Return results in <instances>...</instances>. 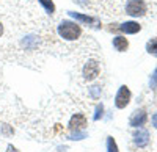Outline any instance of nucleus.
I'll use <instances>...</instances> for the list:
<instances>
[{
	"label": "nucleus",
	"instance_id": "nucleus-1",
	"mask_svg": "<svg viewBox=\"0 0 157 152\" xmlns=\"http://www.w3.org/2000/svg\"><path fill=\"white\" fill-rule=\"evenodd\" d=\"M58 35L63 38V39H66V41H75L77 38H80L82 28H80V25L75 24V22L63 20L58 25Z\"/></svg>",
	"mask_w": 157,
	"mask_h": 152
},
{
	"label": "nucleus",
	"instance_id": "nucleus-2",
	"mask_svg": "<svg viewBox=\"0 0 157 152\" xmlns=\"http://www.w3.org/2000/svg\"><path fill=\"white\" fill-rule=\"evenodd\" d=\"M130 97H132V94H130L129 88L126 85L120 86V90H118V93L115 96V107L120 108V110L121 108H126L129 105V102H130Z\"/></svg>",
	"mask_w": 157,
	"mask_h": 152
},
{
	"label": "nucleus",
	"instance_id": "nucleus-3",
	"mask_svg": "<svg viewBox=\"0 0 157 152\" xmlns=\"http://www.w3.org/2000/svg\"><path fill=\"white\" fill-rule=\"evenodd\" d=\"M126 13L129 16H143L146 13V5L143 0H129L126 5Z\"/></svg>",
	"mask_w": 157,
	"mask_h": 152
},
{
	"label": "nucleus",
	"instance_id": "nucleus-4",
	"mask_svg": "<svg viewBox=\"0 0 157 152\" xmlns=\"http://www.w3.org/2000/svg\"><path fill=\"white\" fill-rule=\"evenodd\" d=\"M99 63L96 60H88L86 65L83 68V79L86 82H93L98 75H99Z\"/></svg>",
	"mask_w": 157,
	"mask_h": 152
},
{
	"label": "nucleus",
	"instance_id": "nucleus-5",
	"mask_svg": "<svg viewBox=\"0 0 157 152\" xmlns=\"http://www.w3.org/2000/svg\"><path fill=\"white\" fill-rule=\"evenodd\" d=\"M86 127V118L82 113H75V115L71 118L69 121V130L71 132H78V130H83Z\"/></svg>",
	"mask_w": 157,
	"mask_h": 152
},
{
	"label": "nucleus",
	"instance_id": "nucleus-6",
	"mask_svg": "<svg viewBox=\"0 0 157 152\" xmlns=\"http://www.w3.org/2000/svg\"><path fill=\"white\" fill-rule=\"evenodd\" d=\"M146 119H148L146 111L145 110H137V111H134V115L130 116L129 124L132 125V127H141V125H145Z\"/></svg>",
	"mask_w": 157,
	"mask_h": 152
},
{
	"label": "nucleus",
	"instance_id": "nucleus-7",
	"mask_svg": "<svg viewBox=\"0 0 157 152\" xmlns=\"http://www.w3.org/2000/svg\"><path fill=\"white\" fill-rule=\"evenodd\" d=\"M134 143H135L138 147L148 146V143H149V133H148V130L138 127V130L134 133Z\"/></svg>",
	"mask_w": 157,
	"mask_h": 152
},
{
	"label": "nucleus",
	"instance_id": "nucleus-8",
	"mask_svg": "<svg viewBox=\"0 0 157 152\" xmlns=\"http://www.w3.org/2000/svg\"><path fill=\"white\" fill-rule=\"evenodd\" d=\"M120 30H121L123 33H126V35H135V33H138V32L141 30V27H140L137 22L130 20V22L121 24V25H120Z\"/></svg>",
	"mask_w": 157,
	"mask_h": 152
},
{
	"label": "nucleus",
	"instance_id": "nucleus-9",
	"mask_svg": "<svg viewBox=\"0 0 157 152\" xmlns=\"http://www.w3.org/2000/svg\"><path fill=\"white\" fill-rule=\"evenodd\" d=\"M113 47L118 50V52H124V50L129 47V41L124 36H116V38H113Z\"/></svg>",
	"mask_w": 157,
	"mask_h": 152
},
{
	"label": "nucleus",
	"instance_id": "nucleus-10",
	"mask_svg": "<svg viewBox=\"0 0 157 152\" xmlns=\"http://www.w3.org/2000/svg\"><path fill=\"white\" fill-rule=\"evenodd\" d=\"M69 16L77 19V20H80V22H85V24H93L94 19L93 17H90V16H85V14H80V13H74V11H69Z\"/></svg>",
	"mask_w": 157,
	"mask_h": 152
},
{
	"label": "nucleus",
	"instance_id": "nucleus-11",
	"mask_svg": "<svg viewBox=\"0 0 157 152\" xmlns=\"http://www.w3.org/2000/svg\"><path fill=\"white\" fill-rule=\"evenodd\" d=\"M38 2L44 6L47 14H54V13H55V3L52 2V0H38Z\"/></svg>",
	"mask_w": 157,
	"mask_h": 152
},
{
	"label": "nucleus",
	"instance_id": "nucleus-12",
	"mask_svg": "<svg viewBox=\"0 0 157 152\" xmlns=\"http://www.w3.org/2000/svg\"><path fill=\"white\" fill-rule=\"evenodd\" d=\"M146 50H148V54L157 57V38H154V39H151V41H148Z\"/></svg>",
	"mask_w": 157,
	"mask_h": 152
},
{
	"label": "nucleus",
	"instance_id": "nucleus-13",
	"mask_svg": "<svg viewBox=\"0 0 157 152\" xmlns=\"http://www.w3.org/2000/svg\"><path fill=\"white\" fill-rule=\"evenodd\" d=\"M107 152H120L113 136H107Z\"/></svg>",
	"mask_w": 157,
	"mask_h": 152
},
{
	"label": "nucleus",
	"instance_id": "nucleus-14",
	"mask_svg": "<svg viewBox=\"0 0 157 152\" xmlns=\"http://www.w3.org/2000/svg\"><path fill=\"white\" fill-rule=\"evenodd\" d=\"M149 85H151V88H154V90H157V68L154 69V72H152V75H151Z\"/></svg>",
	"mask_w": 157,
	"mask_h": 152
},
{
	"label": "nucleus",
	"instance_id": "nucleus-15",
	"mask_svg": "<svg viewBox=\"0 0 157 152\" xmlns=\"http://www.w3.org/2000/svg\"><path fill=\"white\" fill-rule=\"evenodd\" d=\"M86 136V133L85 132H72V135H71V140H83V138Z\"/></svg>",
	"mask_w": 157,
	"mask_h": 152
},
{
	"label": "nucleus",
	"instance_id": "nucleus-16",
	"mask_svg": "<svg viewBox=\"0 0 157 152\" xmlns=\"http://www.w3.org/2000/svg\"><path fill=\"white\" fill-rule=\"evenodd\" d=\"M102 111H104V107L98 105L96 107V113H94V121H99V118H102Z\"/></svg>",
	"mask_w": 157,
	"mask_h": 152
},
{
	"label": "nucleus",
	"instance_id": "nucleus-17",
	"mask_svg": "<svg viewBox=\"0 0 157 152\" xmlns=\"http://www.w3.org/2000/svg\"><path fill=\"white\" fill-rule=\"evenodd\" d=\"M99 93H101V86H93L91 88V96H93L94 99L99 97Z\"/></svg>",
	"mask_w": 157,
	"mask_h": 152
},
{
	"label": "nucleus",
	"instance_id": "nucleus-18",
	"mask_svg": "<svg viewBox=\"0 0 157 152\" xmlns=\"http://www.w3.org/2000/svg\"><path fill=\"white\" fill-rule=\"evenodd\" d=\"M13 132H14V130H13V129H10L8 125H3V133H5V135H11Z\"/></svg>",
	"mask_w": 157,
	"mask_h": 152
},
{
	"label": "nucleus",
	"instance_id": "nucleus-19",
	"mask_svg": "<svg viewBox=\"0 0 157 152\" xmlns=\"http://www.w3.org/2000/svg\"><path fill=\"white\" fill-rule=\"evenodd\" d=\"M6 152H19L14 146H13V144H8V147H6Z\"/></svg>",
	"mask_w": 157,
	"mask_h": 152
},
{
	"label": "nucleus",
	"instance_id": "nucleus-20",
	"mask_svg": "<svg viewBox=\"0 0 157 152\" xmlns=\"http://www.w3.org/2000/svg\"><path fill=\"white\" fill-rule=\"evenodd\" d=\"M152 125L157 129V115H154V116H152Z\"/></svg>",
	"mask_w": 157,
	"mask_h": 152
},
{
	"label": "nucleus",
	"instance_id": "nucleus-21",
	"mask_svg": "<svg viewBox=\"0 0 157 152\" xmlns=\"http://www.w3.org/2000/svg\"><path fill=\"white\" fill-rule=\"evenodd\" d=\"M3 35V25H2V22H0V36Z\"/></svg>",
	"mask_w": 157,
	"mask_h": 152
}]
</instances>
